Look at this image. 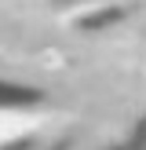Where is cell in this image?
I'll use <instances>...</instances> for the list:
<instances>
[{"instance_id":"cell-1","label":"cell","mask_w":146,"mask_h":150,"mask_svg":"<svg viewBox=\"0 0 146 150\" xmlns=\"http://www.w3.org/2000/svg\"><path fill=\"white\" fill-rule=\"evenodd\" d=\"M15 117H0V139H7V136H15Z\"/></svg>"}]
</instances>
